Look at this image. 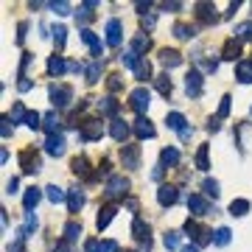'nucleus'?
<instances>
[{"instance_id":"f257e3e1","label":"nucleus","mask_w":252,"mask_h":252,"mask_svg":"<svg viewBox=\"0 0 252 252\" xmlns=\"http://www.w3.org/2000/svg\"><path fill=\"white\" fill-rule=\"evenodd\" d=\"M107 199L109 202H115V199H124L126 194H129V180H126L124 174H112L109 180H107Z\"/></svg>"},{"instance_id":"f03ea898","label":"nucleus","mask_w":252,"mask_h":252,"mask_svg":"<svg viewBox=\"0 0 252 252\" xmlns=\"http://www.w3.org/2000/svg\"><path fill=\"white\" fill-rule=\"evenodd\" d=\"M48 95H51V104H54V107L65 109V107L73 101V87H68V84H51V87H48Z\"/></svg>"},{"instance_id":"7ed1b4c3","label":"nucleus","mask_w":252,"mask_h":252,"mask_svg":"<svg viewBox=\"0 0 252 252\" xmlns=\"http://www.w3.org/2000/svg\"><path fill=\"white\" fill-rule=\"evenodd\" d=\"M185 233L194 238L196 247H205V244H210V241H213V233H210L207 227H202V224H196L194 218H188V221H185Z\"/></svg>"},{"instance_id":"20e7f679","label":"nucleus","mask_w":252,"mask_h":252,"mask_svg":"<svg viewBox=\"0 0 252 252\" xmlns=\"http://www.w3.org/2000/svg\"><path fill=\"white\" fill-rule=\"evenodd\" d=\"M129 104H132V109L135 112H149V104H151V92L146 90V87H138V90H132V95H129Z\"/></svg>"},{"instance_id":"39448f33","label":"nucleus","mask_w":252,"mask_h":252,"mask_svg":"<svg viewBox=\"0 0 252 252\" xmlns=\"http://www.w3.org/2000/svg\"><path fill=\"white\" fill-rule=\"evenodd\" d=\"M121 162L124 168H140V146H132V143H124L121 146Z\"/></svg>"},{"instance_id":"423d86ee","label":"nucleus","mask_w":252,"mask_h":252,"mask_svg":"<svg viewBox=\"0 0 252 252\" xmlns=\"http://www.w3.org/2000/svg\"><path fill=\"white\" fill-rule=\"evenodd\" d=\"M104 34H107V45H109V48H118V45H121V36H124V23H121L118 17L107 20Z\"/></svg>"},{"instance_id":"0eeeda50","label":"nucleus","mask_w":252,"mask_h":252,"mask_svg":"<svg viewBox=\"0 0 252 252\" xmlns=\"http://www.w3.org/2000/svg\"><path fill=\"white\" fill-rule=\"evenodd\" d=\"M101 135H104L101 121H84V124H81V132H79V140L90 143V140H101Z\"/></svg>"},{"instance_id":"6e6552de","label":"nucleus","mask_w":252,"mask_h":252,"mask_svg":"<svg viewBox=\"0 0 252 252\" xmlns=\"http://www.w3.org/2000/svg\"><path fill=\"white\" fill-rule=\"evenodd\" d=\"M177 199H180V188L177 185H160L157 188V202H160L162 207H171V205H177Z\"/></svg>"},{"instance_id":"1a4fd4ad","label":"nucleus","mask_w":252,"mask_h":252,"mask_svg":"<svg viewBox=\"0 0 252 252\" xmlns=\"http://www.w3.org/2000/svg\"><path fill=\"white\" fill-rule=\"evenodd\" d=\"M185 92H188V98H199L202 95V73L199 70H191L185 76Z\"/></svg>"},{"instance_id":"9d476101","label":"nucleus","mask_w":252,"mask_h":252,"mask_svg":"<svg viewBox=\"0 0 252 252\" xmlns=\"http://www.w3.org/2000/svg\"><path fill=\"white\" fill-rule=\"evenodd\" d=\"M81 39H84V45L90 48L92 59H101V54H104V42H101V39H98L95 34H92L90 28H84V31H81Z\"/></svg>"},{"instance_id":"9b49d317","label":"nucleus","mask_w":252,"mask_h":252,"mask_svg":"<svg viewBox=\"0 0 252 252\" xmlns=\"http://www.w3.org/2000/svg\"><path fill=\"white\" fill-rule=\"evenodd\" d=\"M20 165H23L25 174H36L39 171V154H36L34 149H25L23 154H20Z\"/></svg>"},{"instance_id":"f8f14e48","label":"nucleus","mask_w":252,"mask_h":252,"mask_svg":"<svg viewBox=\"0 0 252 252\" xmlns=\"http://www.w3.org/2000/svg\"><path fill=\"white\" fill-rule=\"evenodd\" d=\"M188 210H191L194 216H207V213H210V205H207V199H202L199 194H191L188 196Z\"/></svg>"},{"instance_id":"ddd939ff","label":"nucleus","mask_w":252,"mask_h":252,"mask_svg":"<svg viewBox=\"0 0 252 252\" xmlns=\"http://www.w3.org/2000/svg\"><path fill=\"white\" fill-rule=\"evenodd\" d=\"M45 154H51V157H62V154H65V138H62V135H48Z\"/></svg>"},{"instance_id":"4468645a","label":"nucleus","mask_w":252,"mask_h":252,"mask_svg":"<svg viewBox=\"0 0 252 252\" xmlns=\"http://www.w3.org/2000/svg\"><path fill=\"white\" fill-rule=\"evenodd\" d=\"M160 62H162V68H180L182 65V56H180V51H174V48H162L160 51Z\"/></svg>"},{"instance_id":"2eb2a0df","label":"nucleus","mask_w":252,"mask_h":252,"mask_svg":"<svg viewBox=\"0 0 252 252\" xmlns=\"http://www.w3.org/2000/svg\"><path fill=\"white\" fill-rule=\"evenodd\" d=\"M238 56H241V42L235 39V36H230L227 42H224V48H221V59H227V62H235Z\"/></svg>"},{"instance_id":"dca6fc26","label":"nucleus","mask_w":252,"mask_h":252,"mask_svg":"<svg viewBox=\"0 0 252 252\" xmlns=\"http://www.w3.org/2000/svg\"><path fill=\"white\" fill-rule=\"evenodd\" d=\"M235 79L241 84H252V59H241L235 65Z\"/></svg>"},{"instance_id":"f3484780","label":"nucleus","mask_w":252,"mask_h":252,"mask_svg":"<svg viewBox=\"0 0 252 252\" xmlns=\"http://www.w3.org/2000/svg\"><path fill=\"white\" fill-rule=\"evenodd\" d=\"M213 12H216V9H213L210 3H196V17H199V20H202L205 25H213V23L218 20Z\"/></svg>"},{"instance_id":"a211bd4d","label":"nucleus","mask_w":252,"mask_h":252,"mask_svg":"<svg viewBox=\"0 0 252 252\" xmlns=\"http://www.w3.org/2000/svg\"><path fill=\"white\" fill-rule=\"evenodd\" d=\"M109 135H112V140H118V143H124V140L129 138V126H126V121H121V118H115L112 124H109Z\"/></svg>"},{"instance_id":"6ab92c4d","label":"nucleus","mask_w":252,"mask_h":252,"mask_svg":"<svg viewBox=\"0 0 252 252\" xmlns=\"http://www.w3.org/2000/svg\"><path fill=\"white\" fill-rule=\"evenodd\" d=\"M160 165L162 168H174V165H180V151L174 149V146H165L160 151Z\"/></svg>"},{"instance_id":"aec40b11","label":"nucleus","mask_w":252,"mask_h":252,"mask_svg":"<svg viewBox=\"0 0 252 252\" xmlns=\"http://www.w3.org/2000/svg\"><path fill=\"white\" fill-rule=\"evenodd\" d=\"M135 135H138L140 140H146V138H154L157 132H154V126H151L149 118H138V121H135Z\"/></svg>"},{"instance_id":"412c9836","label":"nucleus","mask_w":252,"mask_h":252,"mask_svg":"<svg viewBox=\"0 0 252 252\" xmlns=\"http://www.w3.org/2000/svg\"><path fill=\"white\" fill-rule=\"evenodd\" d=\"M39 199H42V191L39 188H28L23 196V205H25V213H34L36 205H39Z\"/></svg>"},{"instance_id":"4be33fe9","label":"nucleus","mask_w":252,"mask_h":252,"mask_svg":"<svg viewBox=\"0 0 252 252\" xmlns=\"http://www.w3.org/2000/svg\"><path fill=\"white\" fill-rule=\"evenodd\" d=\"M115 213H118V207H115V205H104L101 210H98V218H95V227H98V230H104V227H107V224H109V221L115 218Z\"/></svg>"},{"instance_id":"5701e85b","label":"nucleus","mask_w":252,"mask_h":252,"mask_svg":"<svg viewBox=\"0 0 252 252\" xmlns=\"http://www.w3.org/2000/svg\"><path fill=\"white\" fill-rule=\"evenodd\" d=\"M132 235H135V238L140 241V244H146V241H151L149 238V224H146V221H143V218H135V221H132Z\"/></svg>"},{"instance_id":"b1692460","label":"nucleus","mask_w":252,"mask_h":252,"mask_svg":"<svg viewBox=\"0 0 252 252\" xmlns=\"http://www.w3.org/2000/svg\"><path fill=\"white\" fill-rule=\"evenodd\" d=\"M68 207H70V213H79L81 207H84V191L81 188H73L68 194Z\"/></svg>"},{"instance_id":"393cba45","label":"nucleus","mask_w":252,"mask_h":252,"mask_svg":"<svg viewBox=\"0 0 252 252\" xmlns=\"http://www.w3.org/2000/svg\"><path fill=\"white\" fill-rule=\"evenodd\" d=\"M98 109H101V115H109V118H115V115H118V109H121V104L115 101L112 95H107V98H101V101H98Z\"/></svg>"},{"instance_id":"a878e982","label":"nucleus","mask_w":252,"mask_h":252,"mask_svg":"<svg viewBox=\"0 0 252 252\" xmlns=\"http://www.w3.org/2000/svg\"><path fill=\"white\" fill-rule=\"evenodd\" d=\"M149 48H151V39L146 34H135V36H132V51H135L138 56H143Z\"/></svg>"},{"instance_id":"bb28decb","label":"nucleus","mask_w":252,"mask_h":252,"mask_svg":"<svg viewBox=\"0 0 252 252\" xmlns=\"http://www.w3.org/2000/svg\"><path fill=\"white\" fill-rule=\"evenodd\" d=\"M65 70H68V62H65L62 56H51V59H48V76H62Z\"/></svg>"},{"instance_id":"cd10ccee","label":"nucleus","mask_w":252,"mask_h":252,"mask_svg":"<svg viewBox=\"0 0 252 252\" xmlns=\"http://www.w3.org/2000/svg\"><path fill=\"white\" fill-rule=\"evenodd\" d=\"M247 213H250V202H247V199H233V202H230V216H247Z\"/></svg>"},{"instance_id":"c85d7f7f","label":"nucleus","mask_w":252,"mask_h":252,"mask_svg":"<svg viewBox=\"0 0 252 252\" xmlns=\"http://www.w3.org/2000/svg\"><path fill=\"white\" fill-rule=\"evenodd\" d=\"M101 59H92L90 65H87V70H84V73H87V81H90V84H95V81L101 79Z\"/></svg>"},{"instance_id":"c756f323","label":"nucleus","mask_w":252,"mask_h":252,"mask_svg":"<svg viewBox=\"0 0 252 252\" xmlns=\"http://www.w3.org/2000/svg\"><path fill=\"white\" fill-rule=\"evenodd\" d=\"M154 87H157V92H160V95H165V98H168V95H171V79H168V73H162V76H157V79H154Z\"/></svg>"},{"instance_id":"7c9ffc66","label":"nucleus","mask_w":252,"mask_h":252,"mask_svg":"<svg viewBox=\"0 0 252 252\" xmlns=\"http://www.w3.org/2000/svg\"><path fill=\"white\" fill-rule=\"evenodd\" d=\"M165 124H168V129L182 132V129H185V115L182 112H168V115H165Z\"/></svg>"},{"instance_id":"2f4dec72","label":"nucleus","mask_w":252,"mask_h":252,"mask_svg":"<svg viewBox=\"0 0 252 252\" xmlns=\"http://www.w3.org/2000/svg\"><path fill=\"white\" fill-rule=\"evenodd\" d=\"M79 235H81V221L70 218L68 224H65V241H76Z\"/></svg>"},{"instance_id":"473e14b6","label":"nucleus","mask_w":252,"mask_h":252,"mask_svg":"<svg viewBox=\"0 0 252 252\" xmlns=\"http://www.w3.org/2000/svg\"><path fill=\"white\" fill-rule=\"evenodd\" d=\"M42 121H45L42 126H45V132H48V135H59V126H62V121L56 118V112H48L45 118H42Z\"/></svg>"},{"instance_id":"72a5a7b5","label":"nucleus","mask_w":252,"mask_h":252,"mask_svg":"<svg viewBox=\"0 0 252 252\" xmlns=\"http://www.w3.org/2000/svg\"><path fill=\"white\" fill-rule=\"evenodd\" d=\"M174 36L177 39H191V36H196V28L194 25H185V23H177L174 25Z\"/></svg>"},{"instance_id":"f704fd0d","label":"nucleus","mask_w":252,"mask_h":252,"mask_svg":"<svg viewBox=\"0 0 252 252\" xmlns=\"http://www.w3.org/2000/svg\"><path fill=\"white\" fill-rule=\"evenodd\" d=\"M230 241H233V233H230L227 227H218L216 233H213V244H216V247H227Z\"/></svg>"},{"instance_id":"c9c22d12","label":"nucleus","mask_w":252,"mask_h":252,"mask_svg":"<svg viewBox=\"0 0 252 252\" xmlns=\"http://www.w3.org/2000/svg\"><path fill=\"white\" fill-rule=\"evenodd\" d=\"M135 79L138 81H149L151 79V65L146 62V59H140L138 68H135Z\"/></svg>"},{"instance_id":"e433bc0d","label":"nucleus","mask_w":252,"mask_h":252,"mask_svg":"<svg viewBox=\"0 0 252 252\" xmlns=\"http://www.w3.org/2000/svg\"><path fill=\"white\" fill-rule=\"evenodd\" d=\"M45 194H48V199H51L54 205H59V202H65V199H68V194H65L62 188H56V185H48Z\"/></svg>"},{"instance_id":"4c0bfd02","label":"nucleus","mask_w":252,"mask_h":252,"mask_svg":"<svg viewBox=\"0 0 252 252\" xmlns=\"http://www.w3.org/2000/svg\"><path fill=\"white\" fill-rule=\"evenodd\" d=\"M118 59H121V65H126V68H132V70L138 68V62H140V56L135 54V51H132V48H129V51H124V54H121Z\"/></svg>"},{"instance_id":"58836bf2","label":"nucleus","mask_w":252,"mask_h":252,"mask_svg":"<svg viewBox=\"0 0 252 252\" xmlns=\"http://www.w3.org/2000/svg\"><path fill=\"white\" fill-rule=\"evenodd\" d=\"M70 168H73V174H79V177H87V180H90V174H87V157H73Z\"/></svg>"},{"instance_id":"ea45409f","label":"nucleus","mask_w":252,"mask_h":252,"mask_svg":"<svg viewBox=\"0 0 252 252\" xmlns=\"http://www.w3.org/2000/svg\"><path fill=\"white\" fill-rule=\"evenodd\" d=\"M207 149H210V146H199V151H196V168H202V171H207V168H210Z\"/></svg>"},{"instance_id":"a19ab883","label":"nucleus","mask_w":252,"mask_h":252,"mask_svg":"<svg viewBox=\"0 0 252 252\" xmlns=\"http://www.w3.org/2000/svg\"><path fill=\"white\" fill-rule=\"evenodd\" d=\"M162 244H165V250L171 252V250H180V233H165V238H162Z\"/></svg>"},{"instance_id":"79ce46f5","label":"nucleus","mask_w":252,"mask_h":252,"mask_svg":"<svg viewBox=\"0 0 252 252\" xmlns=\"http://www.w3.org/2000/svg\"><path fill=\"white\" fill-rule=\"evenodd\" d=\"M235 39H252V23H241V25H235Z\"/></svg>"},{"instance_id":"37998d69","label":"nucleus","mask_w":252,"mask_h":252,"mask_svg":"<svg viewBox=\"0 0 252 252\" xmlns=\"http://www.w3.org/2000/svg\"><path fill=\"white\" fill-rule=\"evenodd\" d=\"M51 34H54V42H56V48H65V39H68V28H65V25H56Z\"/></svg>"},{"instance_id":"c03bdc74","label":"nucleus","mask_w":252,"mask_h":252,"mask_svg":"<svg viewBox=\"0 0 252 252\" xmlns=\"http://www.w3.org/2000/svg\"><path fill=\"white\" fill-rule=\"evenodd\" d=\"M25 118H28V112H25V107L20 101L14 104V109H12V121L14 124H25Z\"/></svg>"},{"instance_id":"a18cd8bd","label":"nucleus","mask_w":252,"mask_h":252,"mask_svg":"<svg viewBox=\"0 0 252 252\" xmlns=\"http://www.w3.org/2000/svg\"><path fill=\"white\" fill-rule=\"evenodd\" d=\"M202 188H205V194L213 196V199L221 194V191H218V182H216V180H205V182H202Z\"/></svg>"},{"instance_id":"49530a36","label":"nucleus","mask_w":252,"mask_h":252,"mask_svg":"<svg viewBox=\"0 0 252 252\" xmlns=\"http://www.w3.org/2000/svg\"><path fill=\"white\" fill-rule=\"evenodd\" d=\"M107 87H109V92H118L121 87H124V79H121L118 73H112V76L107 79Z\"/></svg>"},{"instance_id":"de8ad7c7","label":"nucleus","mask_w":252,"mask_h":252,"mask_svg":"<svg viewBox=\"0 0 252 252\" xmlns=\"http://www.w3.org/2000/svg\"><path fill=\"white\" fill-rule=\"evenodd\" d=\"M51 9H54L59 17H68V14L73 12V6H70V3H51Z\"/></svg>"},{"instance_id":"09e8293b","label":"nucleus","mask_w":252,"mask_h":252,"mask_svg":"<svg viewBox=\"0 0 252 252\" xmlns=\"http://www.w3.org/2000/svg\"><path fill=\"white\" fill-rule=\"evenodd\" d=\"M230 101H233V98H230V95H224V98H221V104H218V121H221V118H227L230 115Z\"/></svg>"},{"instance_id":"8fccbe9b","label":"nucleus","mask_w":252,"mask_h":252,"mask_svg":"<svg viewBox=\"0 0 252 252\" xmlns=\"http://www.w3.org/2000/svg\"><path fill=\"white\" fill-rule=\"evenodd\" d=\"M39 121H42V115H39V112H28L25 126H28V129H39Z\"/></svg>"},{"instance_id":"3c124183","label":"nucleus","mask_w":252,"mask_h":252,"mask_svg":"<svg viewBox=\"0 0 252 252\" xmlns=\"http://www.w3.org/2000/svg\"><path fill=\"white\" fill-rule=\"evenodd\" d=\"M12 132H14V121H12V118H3V126H0V135H3V138H9Z\"/></svg>"},{"instance_id":"603ef678","label":"nucleus","mask_w":252,"mask_h":252,"mask_svg":"<svg viewBox=\"0 0 252 252\" xmlns=\"http://www.w3.org/2000/svg\"><path fill=\"white\" fill-rule=\"evenodd\" d=\"M84 252H101V241H98V238L84 241Z\"/></svg>"},{"instance_id":"864d4df0","label":"nucleus","mask_w":252,"mask_h":252,"mask_svg":"<svg viewBox=\"0 0 252 252\" xmlns=\"http://www.w3.org/2000/svg\"><path fill=\"white\" fill-rule=\"evenodd\" d=\"M101 252H121L118 241H101Z\"/></svg>"},{"instance_id":"5fc2aeb1","label":"nucleus","mask_w":252,"mask_h":252,"mask_svg":"<svg viewBox=\"0 0 252 252\" xmlns=\"http://www.w3.org/2000/svg\"><path fill=\"white\" fill-rule=\"evenodd\" d=\"M17 188H20V180H17V177H12V180L6 182V194H17Z\"/></svg>"},{"instance_id":"6e6d98bb","label":"nucleus","mask_w":252,"mask_h":252,"mask_svg":"<svg viewBox=\"0 0 252 252\" xmlns=\"http://www.w3.org/2000/svg\"><path fill=\"white\" fill-rule=\"evenodd\" d=\"M23 241H25V238H17V241H12V244L6 247V252H23Z\"/></svg>"},{"instance_id":"4d7b16f0","label":"nucleus","mask_w":252,"mask_h":252,"mask_svg":"<svg viewBox=\"0 0 252 252\" xmlns=\"http://www.w3.org/2000/svg\"><path fill=\"white\" fill-rule=\"evenodd\" d=\"M31 87H34V84H31V81H28V79H25V76H23V79H20V81H17V90H20V92H28V90H31Z\"/></svg>"},{"instance_id":"13d9d810","label":"nucleus","mask_w":252,"mask_h":252,"mask_svg":"<svg viewBox=\"0 0 252 252\" xmlns=\"http://www.w3.org/2000/svg\"><path fill=\"white\" fill-rule=\"evenodd\" d=\"M25 31H28V23L17 25V42H23V39H25Z\"/></svg>"},{"instance_id":"bf43d9fd","label":"nucleus","mask_w":252,"mask_h":252,"mask_svg":"<svg viewBox=\"0 0 252 252\" xmlns=\"http://www.w3.org/2000/svg\"><path fill=\"white\" fill-rule=\"evenodd\" d=\"M154 23H157L154 14H146V17H143V25H146V28H154Z\"/></svg>"},{"instance_id":"052dcab7","label":"nucleus","mask_w":252,"mask_h":252,"mask_svg":"<svg viewBox=\"0 0 252 252\" xmlns=\"http://www.w3.org/2000/svg\"><path fill=\"white\" fill-rule=\"evenodd\" d=\"M68 244H70V241H59L56 247H54V252H68V250H70Z\"/></svg>"},{"instance_id":"680f3d73","label":"nucleus","mask_w":252,"mask_h":252,"mask_svg":"<svg viewBox=\"0 0 252 252\" xmlns=\"http://www.w3.org/2000/svg\"><path fill=\"white\" fill-rule=\"evenodd\" d=\"M191 135H194V129H191V126H185L182 132H180V138H182V140H188Z\"/></svg>"},{"instance_id":"e2e57ef3","label":"nucleus","mask_w":252,"mask_h":252,"mask_svg":"<svg viewBox=\"0 0 252 252\" xmlns=\"http://www.w3.org/2000/svg\"><path fill=\"white\" fill-rule=\"evenodd\" d=\"M151 177H154V180H162V165H157V168L151 171Z\"/></svg>"},{"instance_id":"0e129e2a","label":"nucleus","mask_w":252,"mask_h":252,"mask_svg":"<svg viewBox=\"0 0 252 252\" xmlns=\"http://www.w3.org/2000/svg\"><path fill=\"white\" fill-rule=\"evenodd\" d=\"M180 252H199V247H196V244H191V247H182Z\"/></svg>"},{"instance_id":"69168bd1","label":"nucleus","mask_w":252,"mask_h":252,"mask_svg":"<svg viewBox=\"0 0 252 252\" xmlns=\"http://www.w3.org/2000/svg\"><path fill=\"white\" fill-rule=\"evenodd\" d=\"M126 252H132V250H126Z\"/></svg>"}]
</instances>
